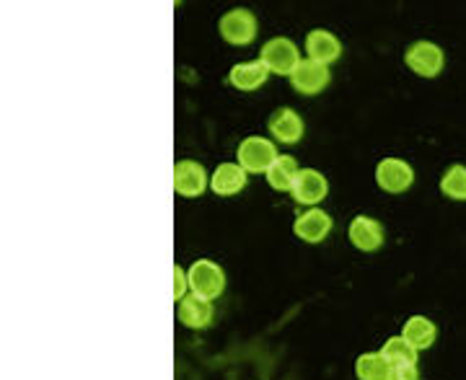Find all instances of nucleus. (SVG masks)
Returning <instances> with one entry per match:
<instances>
[{"label":"nucleus","mask_w":466,"mask_h":380,"mask_svg":"<svg viewBox=\"0 0 466 380\" xmlns=\"http://www.w3.org/2000/svg\"><path fill=\"white\" fill-rule=\"evenodd\" d=\"M401 336L420 352V349L433 347L435 339H438V329L428 315H412V318H407Z\"/></svg>","instance_id":"obj_16"},{"label":"nucleus","mask_w":466,"mask_h":380,"mask_svg":"<svg viewBox=\"0 0 466 380\" xmlns=\"http://www.w3.org/2000/svg\"><path fill=\"white\" fill-rule=\"evenodd\" d=\"M350 235V244L358 248V251H379L383 246V225L379 220H373V217L368 215H358L352 217V223H350L348 228Z\"/></svg>","instance_id":"obj_12"},{"label":"nucleus","mask_w":466,"mask_h":380,"mask_svg":"<svg viewBox=\"0 0 466 380\" xmlns=\"http://www.w3.org/2000/svg\"><path fill=\"white\" fill-rule=\"evenodd\" d=\"M174 192L179 197L195 199L208 192V171L198 161H177L174 165Z\"/></svg>","instance_id":"obj_9"},{"label":"nucleus","mask_w":466,"mask_h":380,"mask_svg":"<svg viewBox=\"0 0 466 380\" xmlns=\"http://www.w3.org/2000/svg\"><path fill=\"white\" fill-rule=\"evenodd\" d=\"M218 32L223 36V42H228L233 47H244L251 45L257 36V16L247 8H233L226 16L220 18Z\"/></svg>","instance_id":"obj_5"},{"label":"nucleus","mask_w":466,"mask_h":380,"mask_svg":"<svg viewBox=\"0 0 466 380\" xmlns=\"http://www.w3.org/2000/svg\"><path fill=\"white\" fill-rule=\"evenodd\" d=\"M299 164L293 155H278V161L269 165L267 171V184L275 189V192H290L293 184H296V176H299Z\"/></svg>","instance_id":"obj_18"},{"label":"nucleus","mask_w":466,"mask_h":380,"mask_svg":"<svg viewBox=\"0 0 466 380\" xmlns=\"http://www.w3.org/2000/svg\"><path fill=\"white\" fill-rule=\"evenodd\" d=\"M174 277H177V290H174V300H184V298H187V282H189V277L184 275V269L179 265L174 266Z\"/></svg>","instance_id":"obj_23"},{"label":"nucleus","mask_w":466,"mask_h":380,"mask_svg":"<svg viewBox=\"0 0 466 380\" xmlns=\"http://www.w3.org/2000/svg\"><path fill=\"white\" fill-rule=\"evenodd\" d=\"M278 155H280L278 148H275L267 137H257V135L241 140L238 153H236L238 165H241L247 174H267L269 165L278 161Z\"/></svg>","instance_id":"obj_3"},{"label":"nucleus","mask_w":466,"mask_h":380,"mask_svg":"<svg viewBox=\"0 0 466 380\" xmlns=\"http://www.w3.org/2000/svg\"><path fill=\"white\" fill-rule=\"evenodd\" d=\"M332 81V73L327 65H319L314 60H300V65L296 67V73L290 75V85L293 91L300 96H319Z\"/></svg>","instance_id":"obj_7"},{"label":"nucleus","mask_w":466,"mask_h":380,"mask_svg":"<svg viewBox=\"0 0 466 380\" xmlns=\"http://www.w3.org/2000/svg\"><path fill=\"white\" fill-rule=\"evenodd\" d=\"M267 75H269V70L257 60V63H238V65H233L231 73H228V81L238 91H257V88L265 85Z\"/></svg>","instance_id":"obj_17"},{"label":"nucleus","mask_w":466,"mask_h":380,"mask_svg":"<svg viewBox=\"0 0 466 380\" xmlns=\"http://www.w3.org/2000/svg\"><path fill=\"white\" fill-rule=\"evenodd\" d=\"M177 318L187 329H208L216 318V308L210 300L200 298V295H187L177 305Z\"/></svg>","instance_id":"obj_13"},{"label":"nucleus","mask_w":466,"mask_h":380,"mask_svg":"<svg viewBox=\"0 0 466 380\" xmlns=\"http://www.w3.org/2000/svg\"><path fill=\"white\" fill-rule=\"evenodd\" d=\"M293 233L299 235L303 244H321L329 233H332V215L311 207L306 213H300L293 223Z\"/></svg>","instance_id":"obj_10"},{"label":"nucleus","mask_w":466,"mask_h":380,"mask_svg":"<svg viewBox=\"0 0 466 380\" xmlns=\"http://www.w3.org/2000/svg\"><path fill=\"white\" fill-rule=\"evenodd\" d=\"M306 52H309V60H314L319 65H329L342 57V42L327 29H314L306 36Z\"/></svg>","instance_id":"obj_14"},{"label":"nucleus","mask_w":466,"mask_h":380,"mask_svg":"<svg viewBox=\"0 0 466 380\" xmlns=\"http://www.w3.org/2000/svg\"><path fill=\"white\" fill-rule=\"evenodd\" d=\"M259 63L275 75H293L296 67L300 65L299 47L285 36H275L265 42V47L259 52Z\"/></svg>","instance_id":"obj_2"},{"label":"nucleus","mask_w":466,"mask_h":380,"mask_svg":"<svg viewBox=\"0 0 466 380\" xmlns=\"http://www.w3.org/2000/svg\"><path fill=\"white\" fill-rule=\"evenodd\" d=\"M441 192L453 202H466V165L453 164L443 171Z\"/></svg>","instance_id":"obj_21"},{"label":"nucleus","mask_w":466,"mask_h":380,"mask_svg":"<svg viewBox=\"0 0 466 380\" xmlns=\"http://www.w3.org/2000/svg\"><path fill=\"white\" fill-rule=\"evenodd\" d=\"M355 375L358 380H389L391 365L386 363L381 352H366L355 360Z\"/></svg>","instance_id":"obj_19"},{"label":"nucleus","mask_w":466,"mask_h":380,"mask_svg":"<svg viewBox=\"0 0 466 380\" xmlns=\"http://www.w3.org/2000/svg\"><path fill=\"white\" fill-rule=\"evenodd\" d=\"M247 182H249V174L241 165L220 164L213 171V176H210V189H213V195H218V197H233V195L244 192Z\"/></svg>","instance_id":"obj_15"},{"label":"nucleus","mask_w":466,"mask_h":380,"mask_svg":"<svg viewBox=\"0 0 466 380\" xmlns=\"http://www.w3.org/2000/svg\"><path fill=\"white\" fill-rule=\"evenodd\" d=\"M267 127H269V135H275V140L285 143V145H296V143H300V137H303V119L290 106L275 109L269 115Z\"/></svg>","instance_id":"obj_11"},{"label":"nucleus","mask_w":466,"mask_h":380,"mask_svg":"<svg viewBox=\"0 0 466 380\" xmlns=\"http://www.w3.org/2000/svg\"><path fill=\"white\" fill-rule=\"evenodd\" d=\"M293 199L299 205H306L309 210L317 207L319 202H324L327 195H329V184H327V176L317 171V168H300L299 176H296V184L290 189Z\"/></svg>","instance_id":"obj_8"},{"label":"nucleus","mask_w":466,"mask_h":380,"mask_svg":"<svg viewBox=\"0 0 466 380\" xmlns=\"http://www.w3.org/2000/svg\"><path fill=\"white\" fill-rule=\"evenodd\" d=\"M187 277H189L192 295H200L205 300L220 298L223 290H226V272L210 259H198L195 265L187 269Z\"/></svg>","instance_id":"obj_1"},{"label":"nucleus","mask_w":466,"mask_h":380,"mask_svg":"<svg viewBox=\"0 0 466 380\" xmlns=\"http://www.w3.org/2000/svg\"><path fill=\"white\" fill-rule=\"evenodd\" d=\"M404 63L420 78H438L446 65V55L433 42H415L404 52Z\"/></svg>","instance_id":"obj_4"},{"label":"nucleus","mask_w":466,"mask_h":380,"mask_svg":"<svg viewBox=\"0 0 466 380\" xmlns=\"http://www.w3.org/2000/svg\"><path fill=\"white\" fill-rule=\"evenodd\" d=\"M389 380H420V370H417V365H397V367H391Z\"/></svg>","instance_id":"obj_22"},{"label":"nucleus","mask_w":466,"mask_h":380,"mask_svg":"<svg viewBox=\"0 0 466 380\" xmlns=\"http://www.w3.org/2000/svg\"><path fill=\"white\" fill-rule=\"evenodd\" d=\"M376 182L389 195H401L415 184V168L401 158H383L376 165Z\"/></svg>","instance_id":"obj_6"},{"label":"nucleus","mask_w":466,"mask_h":380,"mask_svg":"<svg viewBox=\"0 0 466 380\" xmlns=\"http://www.w3.org/2000/svg\"><path fill=\"white\" fill-rule=\"evenodd\" d=\"M381 355L386 357V363L391 365V367L417 363V349L412 347L404 336H391V339H386L381 347Z\"/></svg>","instance_id":"obj_20"}]
</instances>
